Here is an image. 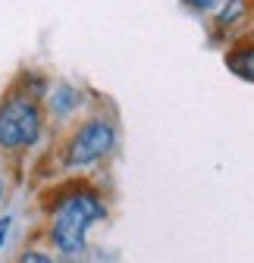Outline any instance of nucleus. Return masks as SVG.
I'll use <instances>...</instances> for the list:
<instances>
[{
  "label": "nucleus",
  "instance_id": "f257e3e1",
  "mask_svg": "<svg viewBox=\"0 0 254 263\" xmlns=\"http://www.w3.org/2000/svg\"><path fill=\"white\" fill-rule=\"evenodd\" d=\"M44 226L38 235L60 260H79L88 251L91 229L110 213L107 191L94 176H66L41 194Z\"/></svg>",
  "mask_w": 254,
  "mask_h": 263
},
{
  "label": "nucleus",
  "instance_id": "f03ea898",
  "mask_svg": "<svg viewBox=\"0 0 254 263\" xmlns=\"http://www.w3.org/2000/svg\"><path fill=\"white\" fill-rule=\"evenodd\" d=\"M116 147H119V122L107 107H101V110L82 113L69 125H63L47 157L53 163L57 176L60 173L91 176L116 154Z\"/></svg>",
  "mask_w": 254,
  "mask_h": 263
},
{
  "label": "nucleus",
  "instance_id": "7ed1b4c3",
  "mask_svg": "<svg viewBox=\"0 0 254 263\" xmlns=\"http://www.w3.org/2000/svg\"><path fill=\"white\" fill-rule=\"evenodd\" d=\"M47 128L50 119L41 97L22 91L16 82L0 94V157L13 166V173H19V160L35 154Z\"/></svg>",
  "mask_w": 254,
  "mask_h": 263
},
{
  "label": "nucleus",
  "instance_id": "20e7f679",
  "mask_svg": "<svg viewBox=\"0 0 254 263\" xmlns=\"http://www.w3.org/2000/svg\"><path fill=\"white\" fill-rule=\"evenodd\" d=\"M254 28V0H226L223 10L210 16V38L223 41L226 47Z\"/></svg>",
  "mask_w": 254,
  "mask_h": 263
},
{
  "label": "nucleus",
  "instance_id": "39448f33",
  "mask_svg": "<svg viewBox=\"0 0 254 263\" xmlns=\"http://www.w3.org/2000/svg\"><path fill=\"white\" fill-rule=\"evenodd\" d=\"M85 91L69 85V82H53L47 97H44V110H47V119L50 122H60V125H69L76 122L82 113H85Z\"/></svg>",
  "mask_w": 254,
  "mask_h": 263
},
{
  "label": "nucleus",
  "instance_id": "423d86ee",
  "mask_svg": "<svg viewBox=\"0 0 254 263\" xmlns=\"http://www.w3.org/2000/svg\"><path fill=\"white\" fill-rule=\"evenodd\" d=\"M223 60H226V69L232 76H239L242 82H251L254 85V28H248L242 38H235L226 47Z\"/></svg>",
  "mask_w": 254,
  "mask_h": 263
},
{
  "label": "nucleus",
  "instance_id": "0eeeda50",
  "mask_svg": "<svg viewBox=\"0 0 254 263\" xmlns=\"http://www.w3.org/2000/svg\"><path fill=\"white\" fill-rule=\"evenodd\" d=\"M13 263H63V260L47 248V241H44L41 235H35V238H28V241L16 251Z\"/></svg>",
  "mask_w": 254,
  "mask_h": 263
},
{
  "label": "nucleus",
  "instance_id": "6e6552de",
  "mask_svg": "<svg viewBox=\"0 0 254 263\" xmlns=\"http://www.w3.org/2000/svg\"><path fill=\"white\" fill-rule=\"evenodd\" d=\"M223 4L226 0H185V7L201 13V16H216L220 10H223Z\"/></svg>",
  "mask_w": 254,
  "mask_h": 263
},
{
  "label": "nucleus",
  "instance_id": "1a4fd4ad",
  "mask_svg": "<svg viewBox=\"0 0 254 263\" xmlns=\"http://www.w3.org/2000/svg\"><path fill=\"white\" fill-rule=\"evenodd\" d=\"M10 176H13V166L0 157V210H4L7 197H10Z\"/></svg>",
  "mask_w": 254,
  "mask_h": 263
},
{
  "label": "nucleus",
  "instance_id": "9d476101",
  "mask_svg": "<svg viewBox=\"0 0 254 263\" xmlns=\"http://www.w3.org/2000/svg\"><path fill=\"white\" fill-rule=\"evenodd\" d=\"M10 229H13V213H0V251L10 241Z\"/></svg>",
  "mask_w": 254,
  "mask_h": 263
}]
</instances>
